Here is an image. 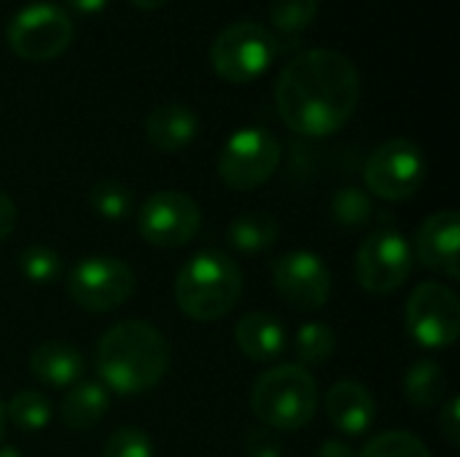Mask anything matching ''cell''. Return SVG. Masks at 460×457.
<instances>
[{"instance_id":"cell-1","label":"cell","mask_w":460,"mask_h":457,"mask_svg":"<svg viewBox=\"0 0 460 457\" xmlns=\"http://www.w3.org/2000/svg\"><path fill=\"white\" fill-rule=\"evenodd\" d=\"M361 73L334 48H307L288 59L275 83V108L283 124L305 137H329L356 113Z\"/></svg>"},{"instance_id":"cell-2","label":"cell","mask_w":460,"mask_h":457,"mask_svg":"<svg viewBox=\"0 0 460 457\" xmlns=\"http://www.w3.org/2000/svg\"><path fill=\"white\" fill-rule=\"evenodd\" d=\"M94 366L108 391L116 396H137L164 380L170 369V345L151 323L124 321L100 337Z\"/></svg>"},{"instance_id":"cell-3","label":"cell","mask_w":460,"mask_h":457,"mask_svg":"<svg viewBox=\"0 0 460 457\" xmlns=\"http://www.w3.org/2000/svg\"><path fill=\"white\" fill-rule=\"evenodd\" d=\"M243 296V269L221 250L194 253L175 277L178 310L199 323L221 321Z\"/></svg>"},{"instance_id":"cell-4","label":"cell","mask_w":460,"mask_h":457,"mask_svg":"<svg viewBox=\"0 0 460 457\" xmlns=\"http://www.w3.org/2000/svg\"><path fill=\"white\" fill-rule=\"evenodd\" d=\"M251 409L272 431H299L315 417L318 382L296 364L275 366L256 380Z\"/></svg>"},{"instance_id":"cell-5","label":"cell","mask_w":460,"mask_h":457,"mask_svg":"<svg viewBox=\"0 0 460 457\" xmlns=\"http://www.w3.org/2000/svg\"><path fill=\"white\" fill-rule=\"evenodd\" d=\"M278 57V38L259 22H232L210 43V65L229 83H251Z\"/></svg>"},{"instance_id":"cell-6","label":"cell","mask_w":460,"mask_h":457,"mask_svg":"<svg viewBox=\"0 0 460 457\" xmlns=\"http://www.w3.org/2000/svg\"><path fill=\"white\" fill-rule=\"evenodd\" d=\"M5 40L24 62H51L73 43V19L62 5L30 3L11 16Z\"/></svg>"},{"instance_id":"cell-7","label":"cell","mask_w":460,"mask_h":457,"mask_svg":"<svg viewBox=\"0 0 460 457\" xmlns=\"http://www.w3.org/2000/svg\"><path fill=\"white\" fill-rule=\"evenodd\" d=\"M280 140L264 127H243L229 135L218 154V178L234 191L264 186L280 167Z\"/></svg>"},{"instance_id":"cell-8","label":"cell","mask_w":460,"mask_h":457,"mask_svg":"<svg viewBox=\"0 0 460 457\" xmlns=\"http://www.w3.org/2000/svg\"><path fill=\"white\" fill-rule=\"evenodd\" d=\"M426 180V156L423 148L410 137H391L380 143L367 164L364 183L367 189L385 202L412 199Z\"/></svg>"},{"instance_id":"cell-9","label":"cell","mask_w":460,"mask_h":457,"mask_svg":"<svg viewBox=\"0 0 460 457\" xmlns=\"http://www.w3.org/2000/svg\"><path fill=\"white\" fill-rule=\"evenodd\" d=\"M135 294V272L113 256L81 259L67 275V296L75 307L105 315L127 304Z\"/></svg>"},{"instance_id":"cell-10","label":"cell","mask_w":460,"mask_h":457,"mask_svg":"<svg viewBox=\"0 0 460 457\" xmlns=\"http://www.w3.org/2000/svg\"><path fill=\"white\" fill-rule=\"evenodd\" d=\"M410 337L426 350H447L460 334V302L442 283H420L404 310Z\"/></svg>"},{"instance_id":"cell-11","label":"cell","mask_w":460,"mask_h":457,"mask_svg":"<svg viewBox=\"0 0 460 457\" xmlns=\"http://www.w3.org/2000/svg\"><path fill=\"white\" fill-rule=\"evenodd\" d=\"M412 248L396 229L372 232L356 253V280L367 294L388 296L412 275Z\"/></svg>"},{"instance_id":"cell-12","label":"cell","mask_w":460,"mask_h":457,"mask_svg":"<svg viewBox=\"0 0 460 457\" xmlns=\"http://www.w3.org/2000/svg\"><path fill=\"white\" fill-rule=\"evenodd\" d=\"M202 224L199 205L183 191H156L137 210V232L148 245L181 248Z\"/></svg>"},{"instance_id":"cell-13","label":"cell","mask_w":460,"mask_h":457,"mask_svg":"<svg viewBox=\"0 0 460 457\" xmlns=\"http://www.w3.org/2000/svg\"><path fill=\"white\" fill-rule=\"evenodd\" d=\"M272 283L280 299L296 310H321L332 296V272L313 250H291L272 264Z\"/></svg>"},{"instance_id":"cell-14","label":"cell","mask_w":460,"mask_h":457,"mask_svg":"<svg viewBox=\"0 0 460 457\" xmlns=\"http://www.w3.org/2000/svg\"><path fill=\"white\" fill-rule=\"evenodd\" d=\"M458 245H460V215L456 210H439L429 215L418 234H415V250L418 261L431 269L445 275L447 280H458Z\"/></svg>"},{"instance_id":"cell-15","label":"cell","mask_w":460,"mask_h":457,"mask_svg":"<svg viewBox=\"0 0 460 457\" xmlns=\"http://www.w3.org/2000/svg\"><path fill=\"white\" fill-rule=\"evenodd\" d=\"M326 415L340 434L364 436L377 417V404L367 385L356 380H340L326 393Z\"/></svg>"},{"instance_id":"cell-16","label":"cell","mask_w":460,"mask_h":457,"mask_svg":"<svg viewBox=\"0 0 460 457\" xmlns=\"http://www.w3.org/2000/svg\"><path fill=\"white\" fill-rule=\"evenodd\" d=\"M199 135V116L183 102L156 105L146 116V137L156 151L175 154L194 143Z\"/></svg>"},{"instance_id":"cell-17","label":"cell","mask_w":460,"mask_h":457,"mask_svg":"<svg viewBox=\"0 0 460 457\" xmlns=\"http://www.w3.org/2000/svg\"><path fill=\"white\" fill-rule=\"evenodd\" d=\"M30 372L32 377L46 385V388H73L84 372H86V364H84V356L67 345V342H43L38 345L32 353H30Z\"/></svg>"},{"instance_id":"cell-18","label":"cell","mask_w":460,"mask_h":457,"mask_svg":"<svg viewBox=\"0 0 460 457\" xmlns=\"http://www.w3.org/2000/svg\"><path fill=\"white\" fill-rule=\"evenodd\" d=\"M234 339L243 356L256 364L275 361L278 356L286 353L288 345V334L283 323L270 312H248L245 318H240L234 329Z\"/></svg>"},{"instance_id":"cell-19","label":"cell","mask_w":460,"mask_h":457,"mask_svg":"<svg viewBox=\"0 0 460 457\" xmlns=\"http://www.w3.org/2000/svg\"><path fill=\"white\" fill-rule=\"evenodd\" d=\"M111 409V391L102 382H75L62 399V420L73 431L94 428Z\"/></svg>"},{"instance_id":"cell-20","label":"cell","mask_w":460,"mask_h":457,"mask_svg":"<svg viewBox=\"0 0 460 457\" xmlns=\"http://www.w3.org/2000/svg\"><path fill=\"white\" fill-rule=\"evenodd\" d=\"M278 221L270 213H243L226 229V242L240 253H264L278 242Z\"/></svg>"},{"instance_id":"cell-21","label":"cell","mask_w":460,"mask_h":457,"mask_svg":"<svg viewBox=\"0 0 460 457\" xmlns=\"http://www.w3.org/2000/svg\"><path fill=\"white\" fill-rule=\"evenodd\" d=\"M447 393V380L445 372L439 369V364L423 358L415 361L404 377V396L415 409H434Z\"/></svg>"},{"instance_id":"cell-22","label":"cell","mask_w":460,"mask_h":457,"mask_svg":"<svg viewBox=\"0 0 460 457\" xmlns=\"http://www.w3.org/2000/svg\"><path fill=\"white\" fill-rule=\"evenodd\" d=\"M5 420L24 434L43 431L51 423V401L40 391H19L5 407Z\"/></svg>"},{"instance_id":"cell-23","label":"cell","mask_w":460,"mask_h":457,"mask_svg":"<svg viewBox=\"0 0 460 457\" xmlns=\"http://www.w3.org/2000/svg\"><path fill=\"white\" fill-rule=\"evenodd\" d=\"M89 205L102 221H124L135 210V194L121 180H100L89 191Z\"/></svg>"},{"instance_id":"cell-24","label":"cell","mask_w":460,"mask_h":457,"mask_svg":"<svg viewBox=\"0 0 460 457\" xmlns=\"http://www.w3.org/2000/svg\"><path fill=\"white\" fill-rule=\"evenodd\" d=\"M337 350V334L326 326V323H305L299 331H296V339H294V353L296 358L305 364V366H313V364H323L334 356Z\"/></svg>"},{"instance_id":"cell-25","label":"cell","mask_w":460,"mask_h":457,"mask_svg":"<svg viewBox=\"0 0 460 457\" xmlns=\"http://www.w3.org/2000/svg\"><path fill=\"white\" fill-rule=\"evenodd\" d=\"M270 22L283 35H299L318 16V0H270Z\"/></svg>"},{"instance_id":"cell-26","label":"cell","mask_w":460,"mask_h":457,"mask_svg":"<svg viewBox=\"0 0 460 457\" xmlns=\"http://www.w3.org/2000/svg\"><path fill=\"white\" fill-rule=\"evenodd\" d=\"M22 277L35 286H49L62 275V259L49 245H30L19 253Z\"/></svg>"},{"instance_id":"cell-27","label":"cell","mask_w":460,"mask_h":457,"mask_svg":"<svg viewBox=\"0 0 460 457\" xmlns=\"http://www.w3.org/2000/svg\"><path fill=\"white\" fill-rule=\"evenodd\" d=\"M332 213H334V221L342 224V226H364L372 213H375V205H372V197L356 186H345L334 194L332 199Z\"/></svg>"},{"instance_id":"cell-28","label":"cell","mask_w":460,"mask_h":457,"mask_svg":"<svg viewBox=\"0 0 460 457\" xmlns=\"http://www.w3.org/2000/svg\"><path fill=\"white\" fill-rule=\"evenodd\" d=\"M358 457H431V453L410 431H385L375 436Z\"/></svg>"},{"instance_id":"cell-29","label":"cell","mask_w":460,"mask_h":457,"mask_svg":"<svg viewBox=\"0 0 460 457\" xmlns=\"http://www.w3.org/2000/svg\"><path fill=\"white\" fill-rule=\"evenodd\" d=\"M102 457H154V442L143 428L124 426L108 436Z\"/></svg>"},{"instance_id":"cell-30","label":"cell","mask_w":460,"mask_h":457,"mask_svg":"<svg viewBox=\"0 0 460 457\" xmlns=\"http://www.w3.org/2000/svg\"><path fill=\"white\" fill-rule=\"evenodd\" d=\"M245 455L248 457H283L278 439L267 428H253L245 436Z\"/></svg>"},{"instance_id":"cell-31","label":"cell","mask_w":460,"mask_h":457,"mask_svg":"<svg viewBox=\"0 0 460 457\" xmlns=\"http://www.w3.org/2000/svg\"><path fill=\"white\" fill-rule=\"evenodd\" d=\"M439 431L450 444H460V401L456 396H450L439 409Z\"/></svg>"},{"instance_id":"cell-32","label":"cell","mask_w":460,"mask_h":457,"mask_svg":"<svg viewBox=\"0 0 460 457\" xmlns=\"http://www.w3.org/2000/svg\"><path fill=\"white\" fill-rule=\"evenodd\" d=\"M13 226H16V205L5 191H0V242L8 240Z\"/></svg>"},{"instance_id":"cell-33","label":"cell","mask_w":460,"mask_h":457,"mask_svg":"<svg viewBox=\"0 0 460 457\" xmlns=\"http://www.w3.org/2000/svg\"><path fill=\"white\" fill-rule=\"evenodd\" d=\"M111 0H65V11H75L81 16H97L108 8Z\"/></svg>"},{"instance_id":"cell-34","label":"cell","mask_w":460,"mask_h":457,"mask_svg":"<svg viewBox=\"0 0 460 457\" xmlns=\"http://www.w3.org/2000/svg\"><path fill=\"white\" fill-rule=\"evenodd\" d=\"M318 457H356V453H353V447H348L345 442H340V439H329V442H323V444H321Z\"/></svg>"},{"instance_id":"cell-35","label":"cell","mask_w":460,"mask_h":457,"mask_svg":"<svg viewBox=\"0 0 460 457\" xmlns=\"http://www.w3.org/2000/svg\"><path fill=\"white\" fill-rule=\"evenodd\" d=\"M135 8H140V11H156V8H162L167 0H129Z\"/></svg>"},{"instance_id":"cell-36","label":"cell","mask_w":460,"mask_h":457,"mask_svg":"<svg viewBox=\"0 0 460 457\" xmlns=\"http://www.w3.org/2000/svg\"><path fill=\"white\" fill-rule=\"evenodd\" d=\"M0 457H22L16 447H0Z\"/></svg>"},{"instance_id":"cell-37","label":"cell","mask_w":460,"mask_h":457,"mask_svg":"<svg viewBox=\"0 0 460 457\" xmlns=\"http://www.w3.org/2000/svg\"><path fill=\"white\" fill-rule=\"evenodd\" d=\"M3 434H5V404L0 401V439H3Z\"/></svg>"}]
</instances>
